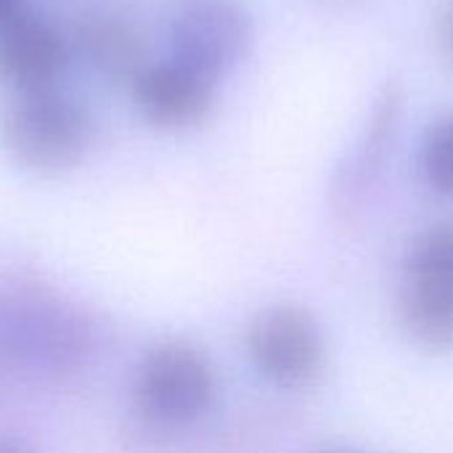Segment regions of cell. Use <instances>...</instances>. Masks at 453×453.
<instances>
[{
  "instance_id": "obj_6",
  "label": "cell",
  "mask_w": 453,
  "mask_h": 453,
  "mask_svg": "<svg viewBox=\"0 0 453 453\" xmlns=\"http://www.w3.org/2000/svg\"><path fill=\"white\" fill-rule=\"evenodd\" d=\"M130 88L141 119L165 133L202 125L212 114L218 98V82L173 58L151 61Z\"/></svg>"
},
{
  "instance_id": "obj_2",
  "label": "cell",
  "mask_w": 453,
  "mask_h": 453,
  "mask_svg": "<svg viewBox=\"0 0 453 453\" xmlns=\"http://www.w3.org/2000/svg\"><path fill=\"white\" fill-rule=\"evenodd\" d=\"M133 395L138 411L167 427L202 419L218 398V374L210 358L180 340L149 348L135 369Z\"/></svg>"
},
{
  "instance_id": "obj_4",
  "label": "cell",
  "mask_w": 453,
  "mask_h": 453,
  "mask_svg": "<svg viewBox=\"0 0 453 453\" xmlns=\"http://www.w3.org/2000/svg\"><path fill=\"white\" fill-rule=\"evenodd\" d=\"M252 45L255 19L242 0H186L167 24V58L218 85L247 61Z\"/></svg>"
},
{
  "instance_id": "obj_1",
  "label": "cell",
  "mask_w": 453,
  "mask_h": 453,
  "mask_svg": "<svg viewBox=\"0 0 453 453\" xmlns=\"http://www.w3.org/2000/svg\"><path fill=\"white\" fill-rule=\"evenodd\" d=\"M93 130L88 106L56 88L19 96L0 117L3 149L35 173H64L80 165Z\"/></svg>"
},
{
  "instance_id": "obj_13",
  "label": "cell",
  "mask_w": 453,
  "mask_h": 453,
  "mask_svg": "<svg viewBox=\"0 0 453 453\" xmlns=\"http://www.w3.org/2000/svg\"><path fill=\"white\" fill-rule=\"evenodd\" d=\"M324 453H353V451H324Z\"/></svg>"
},
{
  "instance_id": "obj_7",
  "label": "cell",
  "mask_w": 453,
  "mask_h": 453,
  "mask_svg": "<svg viewBox=\"0 0 453 453\" xmlns=\"http://www.w3.org/2000/svg\"><path fill=\"white\" fill-rule=\"evenodd\" d=\"M72 40L50 19L24 11L0 32V82L19 96L50 90L72 61Z\"/></svg>"
},
{
  "instance_id": "obj_3",
  "label": "cell",
  "mask_w": 453,
  "mask_h": 453,
  "mask_svg": "<svg viewBox=\"0 0 453 453\" xmlns=\"http://www.w3.org/2000/svg\"><path fill=\"white\" fill-rule=\"evenodd\" d=\"M401 319L422 348H453V220L425 228L409 244L401 276Z\"/></svg>"
},
{
  "instance_id": "obj_8",
  "label": "cell",
  "mask_w": 453,
  "mask_h": 453,
  "mask_svg": "<svg viewBox=\"0 0 453 453\" xmlns=\"http://www.w3.org/2000/svg\"><path fill=\"white\" fill-rule=\"evenodd\" d=\"M72 48H77L101 74L114 80L133 82L151 64L146 35L122 16L98 13L85 19L74 29Z\"/></svg>"
},
{
  "instance_id": "obj_5",
  "label": "cell",
  "mask_w": 453,
  "mask_h": 453,
  "mask_svg": "<svg viewBox=\"0 0 453 453\" xmlns=\"http://www.w3.org/2000/svg\"><path fill=\"white\" fill-rule=\"evenodd\" d=\"M244 345L255 374L273 388H308L326 366L324 332L319 321L297 305H273L263 311L250 324Z\"/></svg>"
},
{
  "instance_id": "obj_11",
  "label": "cell",
  "mask_w": 453,
  "mask_h": 453,
  "mask_svg": "<svg viewBox=\"0 0 453 453\" xmlns=\"http://www.w3.org/2000/svg\"><path fill=\"white\" fill-rule=\"evenodd\" d=\"M24 11H29V8H27V0H0V32H3L11 21H16Z\"/></svg>"
},
{
  "instance_id": "obj_9",
  "label": "cell",
  "mask_w": 453,
  "mask_h": 453,
  "mask_svg": "<svg viewBox=\"0 0 453 453\" xmlns=\"http://www.w3.org/2000/svg\"><path fill=\"white\" fill-rule=\"evenodd\" d=\"M422 183L441 199H453V111L430 122L419 143Z\"/></svg>"
},
{
  "instance_id": "obj_12",
  "label": "cell",
  "mask_w": 453,
  "mask_h": 453,
  "mask_svg": "<svg viewBox=\"0 0 453 453\" xmlns=\"http://www.w3.org/2000/svg\"><path fill=\"white\" fill-rule=\"evenodd\" d=\"M0 453H29L24 451L19 443H11V441H0Z\"/></svg>"
},
{
  "instance_id": "obj_10",
  "label": "cell",
  "mask_w": 453,
  "mask_h": 453,
  "mask_svg": "<svg viewBox=\"0 0 453 453\" xmlns=\"http://www.w3.org/2000/svg\"><path fill=\"white\" fill-rule=\"evenodd\" d=\"M438 37H441V48L446 53V58L453 64V3L443 11L441 24H438Z\"/></svg>"
}]
</instances>
